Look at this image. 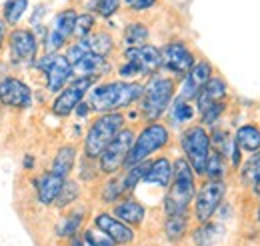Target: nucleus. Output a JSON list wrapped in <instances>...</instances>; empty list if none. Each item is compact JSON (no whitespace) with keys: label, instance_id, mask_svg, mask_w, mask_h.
Here are the masks:
<instances>
[{"label":"nucleus","instance_id":"f257e3e1","mask_svg":"<svg viewBox=\"0 0 260 246\" xmlns=\"http://www.w3.org/2000/svg\"><path fill=\"white\" fill-rule=\"evenodd\" d=\"M144 84L140 82H126V80H114V82H102L90 88L88 94V106L98 114L104 112H120L122 108H128L134 102L140 100Z\"/></svg>","mask_w":260,"mask_h":246},{"label":"nucleus","instance_id":"f03ea898","mask_svg":"<svg viewBox=\"0 0 260 246\" xmlns=\"http://www.w3.org/2000/svg\"><path fill=\"white\" fill-rule=\"evenodd\" d=\"M172 166V182L166 188L168 192L162 200L164 214H188V208L196 194V174L184 158H176Z\"/></svg>","mask_w":260,"mask_h":246},{"label":"nucleus","instance_id":"7ed1b4c3","mask_svg":"<svg viewBox=\"0 0 260 246\" xmlns=\"http://www.w3.org/2000/svg\"><path fill=\"white\" fill-rule=\"evenodd\" d=\"M176 93V82L170 76L152 74L148 76V82L142 88L140 96V114L146 122H158V118L168 110L172 104V98Z\"/></svg>","mask_w":260,"mask_h":246},{"label":"nucleus","instance_id":"20e7f679","mask_svg":"<svg viewBox=\"0 0 260 246\" xmlns=\"http://www.w3.org/2000/svg\"><path fill=\"white\" fill-rule=\"evenodd\" d=\"M124 114L122 112H104L98 114L94 122L88 126L84 136V156L88 160H98L104 148L114 140V136L124 128Z\"/></svg>","mask_w":260,"mask_h":246},{"label":"nucleus","instance_id":"39448f33","mask_svg":"<svg viewBox=\"0 0 260 246\" xmlns=\"http://www.w3.org/2000/svg\"><path fill=\"white\" fill-rule=\"evenodd\" d=\"M168 142H170L168 128L162 122H148L138 132V136H134V142L130 146V152L126 156V162H124V168H130L134 164L148 160L152 154L162 150Z\"/></svg>","mask_w":260,"mask_h":246},{"label":"nucleus","instance_id":"423d86ee","mask_svg":"<svg viewBox=\"0 0 260 246\" xmlns=\"http://www.w3.org/2000/svg\"><path fill=\"white\" fill-rule=\"evenodd\" d=\"M180 146L184 152V160L190 164L196 176H204L206 160L210 154V132L202 124H192L184 128L180 134Z\"/></svg>","mask_w":260,"mask_h":246},{"label":"nucleus","instance_id":"0eeeda50","mask_svg":"<svg viewBox=\"0 0 260 246\" xmlns=\"http://www.w3.org/2000/svg\"><path fill=\"white\" fill-rule=\"evenodd\" d=\"M226 196V182L224 180H206L196 190L192 200V214L198 224L212 220L216 210L220 208Z\"/></svg>","mask_w":260,"mask_h":246},{"label":"nucleus","instance_id":"6e6552de","mask_svg":"<svg viewBox=\"0 0 260 246\" xmlns=\"http://www.w3.org/2000/svg\"><path fill=\"white\" fill-rule=\"evenodd\" d=\"M132 142H134V130L122 128L114 136V140L104 148V152L98 156V170L108 176H114L118 170H122Z\"/></svg>","mask_w":260,"mask_h":246},{"label":"nucleus","instance_id":"1a4fd4ad","mask_svg":"<svg viewBox=\"0 0 260 246\" xmlns=\"http://www.w3.org/2000/svg\"><path fill=\"white\" fill-rule=\"evenodd\" d=\"M96 84V78L90 76H76L72 82H68L56 98L52 100V112L58 118H66L74 112V108L84 100V96L90 93V88Z\"/></svg>","mask_w":260,"mask_h":246},{"label":"nucleus","instance_id":"9d476101","mask_svg":"<svg viewBox=\"0 0 260 246\" xmlns=\"http://www.w3.org/2000/svg\"><path fill=\"white\" fill-rule=\"evenodd\" d=\"M36 66L44 72L46 88L50 93H60L68 84V80L74 76L72 64L68 62L64 54H58V52H46L40 60L36 62Z\"/></svg>","mask_w":260,"mask_h":246},{"label":"nucleus","instance_id":"9b49d317","mask_svg":"<svg viewBox=\"0 0 260 246\" xmlns=\"http://www.w3.org/2000/svg\"><path fill=\"white\" fill-rule=\"evenodd\" d=\"M160 62L162 68L168 70L174 76H186L190 72V68L194 66V52L180 40H172L168 44H164L160 48Z\"/></svg>","mask_w":260,"mask_h":246},{"label":"nucleus","instance_id":"f8f14e48","mask_svg":"<svg viewBox=\"0 0 260 246\" xmlns=\"http://www.w3.org/2000/svg\"><path fill=\"white\" fill-rule=\"evenodd\" d=\"M0 102L8 108L24 110L32 104V90L24 80L16 76H6L0 80Z\"/></svg>","mask_w":260,"mask_h":246},{"label":"nucleus","instance_id":"ddd939ff","mask_svg":"<svg viewBox=\"0 0 260 246\" xmlns=\"http://www.w3.org/2000/svg\"><path fill=\"white\" fill-rule=\"evenodd\" d=\"M94 226L98 230H102L116 246H130L136 240L134 228L124 224L122 220H118L112 212H106V210L98 212L94 216Z\"/></svg>","mask_w":260,"mask_h":246},{"label":"nucleus","instance_id":"4468645a","mask_svg":"<svg viewBox=\"0 0 260 246\" xmlns=\"http://www.w3.org/2000/svg\"><path fill=\"white\" fill-rule=\"evenodd\" d=\"M76 12L72 8L62 10L56 14L54 24L46 36V52H58L62 46H66V42L72 38L74 34V24H76Z\"/></svg>","mask_w":260,"mask_h":246},{"label":"nucleus","instance_id":"2eb2a0df","mask_svg":"<svg viewBox=\"0 0 260 246\" xmlns=\"http://www.w3.org/2000/svg\"><path fill=\"white\" fill-rule=\"evenodd\" d=\"M124 58L136 66L140 76H152L162 68L160 48H156L152 44H144V46H138V48H126Z\"/></svg>","mask_w":260,"mask_h":246},{"label":"nucleus","instance_id":"dca6fc26","mask_svg":"<svg viewBox=\"0 0 260 246\" xmlns=\"http://www.w3.org/2000/svg\"><path fill=\"white\" fill-rule=\"evenodd\" d=\"M8 44L16 62H34L38 58V40L28 28H14L8 34Z\"/></svg>","mask_w":260,"mask_h":246},{"label":"nucleus","instance_id":"f3484780","mask_svg":"<svg viewBox=\"0 0 260 246\" xmlns=\"http://www.w3.org/2000/svg\"><path fill=\"white\" fill-rule=\"evenodd\" d=\"M210 76H212V64L208 60H198L194 62V66L190 68V72L182 78V86H180V96L178 98H182V100H186V102H190V100H194L198 93H200V88L210 80Z\"/></svg>","mask_w":260,"mask_h":246},{"label":"nucleus","instance_id":"a211bd4d","mask_svg":"<svg viewBox=\"0 0 260 246\" xmlns=\"http://www.w3.org/2000/svg\"><path fill=\"white\" fill-rule=\"evenodd\" d=\"M228 96V84L224 78L220 76H210V80L200 88V93L196 96V110L202 112L204 108L212 106V104H218V102H224Z\"/></svg>","mask_w":260,"mask_h":246},{"label":"nucleus","instance_id":"6ab92c4d","mask_svg":"<svg viewBox=\"0 0 260 246\" xmlns=\"http://www.w3.org/2000/svg\"><path fill=\"white\" fill-rule=\"evenodd\" d=\"M66 178H60L58 174L54 172H44L42 176H38L34 180V186H36V200L42 204V206H52L58 198V192L64 184Z\"/></svg>","mask_w":260,"mask_h":246},{"label":"nucleus","instance_id":"aec40b11","mask_svg":"<svg viewBox=\"0 0 260 246\" xmlns=\"http://www.w3.org/2000/svg\"><path fill=\"white\" fill-rule=\"evenodd\" d=\"M112 214L116 216L118 220H122L124 224H128V226L134 228V226H140V224L144 222L146 208H144V204L138 202L136 198L126 196V198H122V200H118V202L114 204Z\"/></svg>","mask_w":260,"mask_h":246},{"label":"nucleus","instance_id":"412c9836","mask_svg":"<svg viewBox=\"0 0 260 246\" xmlns=\"http://www.w3.org/2000/svg\"><path fill=\"white\" fill-rule=\"evenodd\" d=\"M172 172H174V166H172V160L166 158V156H158L156 160L150 162L146 174H144V184H154L160 186V188H168L172 182Z\"/></svg>","mask_w":260,"mask_h":246},{"label":"nucleus","instance_id":"4be33fe9","mask_svg":"<svg viewBox=\"0 0 260 246\" xmlns=\"http://www.w3.org/2000/svg\"><path fill=\"white\" fill-rule=\"evenodd\" d=\"M72 72L76 76H90V78H100L102 74L110 72V62L102 56H96V54H86L78 64L72 66Z\"/></svg>","mask_w":260,"mask_h":246},{"label":"nucleus","instance_id":"5701e85b","mask_svg":"<svg viewBox=\"0 0 260 246\" xmlns=\"http://www.w3.org/2000/svg\"><path fill=\"white\" fill-rule=\"evenodd\" d=\"M234 146L240 152H258L260 150V128L256 124H242L234 134Z\"/></svg>","mask_w":260,"mask_h":246},{"label":"nucleus","instance_id":"b1692460","mask_svg":"<svg viewBox=\"0 0 260 246\" xmlns=\"http://www.w3.org/2000/svg\"><path fill=\"white\" fill-rule=\"evenodd\" d=\"M188 214H170L164 218V224H162V232H164V238L172 244L180 242L186 234H188Z\"/></svg>","mask_w":260,"mask_h":246},{"label":"nucleus","instance_id":"393cba45","mask_svg":"<svg viewBox=\"0 0 260 246\" xmlns=\"http://www.w3.org/2000/svg\"><path fill=\"white\" fill-rule=\"evenodd\" d=\"M74 162H76V146L72 144H66L62 148H58L54 158H52V166H50V172L58 174L60 178H66L72 168H74Z\"/></svg>","mask_w":260,"mask_h":246},{"label":"nucleus","instance_id":"a878e982","mask_svg":"<svg viewBox=\"0 0 260 246\" xmlns=\"http://www.w3.org/2000/svg\"><path fill=\"white\" fill-rule=\"evenodd\" d=\"M222 230L224 228L212 220L202 222L192 230V242L194 246H214L218 242V238L222 236Z\"/></svg>","mask_w":260,"mask_h":246},{"label":"nucleus","instance_id":"bb28decb","mask_svg":"<svg viewBox=\"0 0 260 246\" xmlns=\"http://www.w3.org/2000/svg\"><path fill=\"white\" fill-rule=\"evenodd\" d=\"M260 182V150L252 152L240 166V184L248 188H256Z\"/></svg>","mask_w":260,"mask_h":246},{"label":"nucleus","instance_id":"cd10ccee","mask_svg":"<svg viewBox=\"0 0 260 246\" xmlns=\"http://www.w3.org/2000/svg\"><path fill=\"white\" fill-rule=\"evenodd\" d=\"M88 50L96 56H102V58H108L114 50V40L108 32H96V34H90L88 38H84Z\"/></svg>","mask_w":260,"mask_h":246},{"label":"nucleus","instance_id":"c85d7f7f","mask_svg":"<svg viewBox=\"0 0 260 246\" xmlns=\"http://www.w3.org/2000/svg\"><path fill=\"white\" fill-rule=\"evenodd\" d=\"M226 158L216 150H210L208 160H206V168H204V176L206 180H224L226 176Z\"/></svg>","mask_w":260,"mask_h":246},{"label":"nucleus","instance_id":"c756f323","mask_svg":"<svg viewBox=\"0 0 260 246\" xmlns=\"http://www.w3.org/2000/svg\"><path fill=\"white\" fill-rule=\"evenodd\" d=\"M82 222H84V212L66 214L56 224V236H60V238H72V236H76L78 230H82Z\"/></svg>","mask_w":260,"mask_h":246},{"label":"nucleus","instance_id":"7c9ffc66","mask_svg":"<svg viewBox=\"0 0 260 246\" xmlns=\"http://www.w3.org/2000/svg\"><path fill=\"white\" fill-rule=\"evenodd\" d=\"M148 166H150V162H148V160H144V162H140V164H134V166L126 168L124 176L120 178L122 188H124V194H130L132 190H136V186L144 180V174H146Z\"/></svg>","mask_w":260,"mask_h":246},{"label":"nucleus","instance_id":"2f4dec72","mask_svg":"<svg viewBox=\"0 0 260 246\" xmlns=\"http://www.w3.org/2000/svg\"><path fill=\"white\" fill-rule=\"evenodd\" d=\"M150 36V30L146 24L142 22H130L128 26L124 28V44L128 48H138V46H144L146 40Z\"/></svg>","mask_w":260,"mask_h":246},{"label":"nucleus","instance_id":"473e14b6","mask_svg":"<svg viewBox=\"0 0 260 246\" xmlns=\"http://www.w3.org/2000/svg\"><path fill=\"white\" fill-rule=\"evenodd\" d=\"M170 114H172V120L176 124H186L194 118V106L182 98H176L170 104Z\"/></svg>","mask_w":260,"mask_h":246},{"label":"nucleus","instance_id":"72a5a7b5","mask_svg":"<svg viewBox=\"0 0 260 246\" xmlns=\"http://www.w3.org/2000/svg\"><path fill=\"white\" fill-rule=\"evenodd\" d=\"M26 8H28V0H6V4H4V18L2 20L6 24L14 26L16 22H20L22 14L26 12Z\"/></svg>","mask_w":260,"mask_h":246},{"label":"nucleus","instance_id":"f704fd0d","mask_svg":"<svg viewBox=\"0 0 260 246\" xmlns=\"http://www.w3.org/2000/svg\"><path fill=\"white\" fill-rule=\"evenodd\" d=\"M78 196H80V186H78V182H74V180H64V184L60 188L58 198H56L54 204H56L58 208H66V206H70L72 202H76Z\"/></svg>","mask_w":260,"mask_h":246},{"label":"nucleus","instance_id":"c9c22d12","mask_svg":"<svg viewBox=\"0 0 260 246\" xmlns=\"http://www.w3.org/2000/svg\"><path fill=\"white\" fill-rule=\"evenodd\" d=\"M94 24H96V20H94V14H90V12H84V14H78L76 16V24H74V38L76 40H84V38H88L92 30H94Z\"/></svg>","mask_w":260,"mask_h":246},{"label":"nucleus","instance_id":"e433bc0d","mask_svg":"<svg viewBox=\"0 0 260 246\" xmlns=\"http://www.w3.org/2000/svg\"><path fill=\"white\" fill-rule=\"evenodd\" d=\"M82 240L86 246H116L102 230H98L96 226H90V228H84L82 232Z\"/></svg>","mask_w":260,"mask_h":246},{"label":"nucleus","instance_id":"4c0bfd02","mask_svg":"<svg viewBox=\"0 0 260 246\" xmlns=\"http://www.w3.org/2000/svg\"><path fill=\"white\" fill-rule=\"evenodd\" d=\"M122 194H124V188H122V182L118 178L108 180L102 188V200L108 204H116L122 198Z\"/></svg>","mask_w":260,"mask_h":246},{"label":"nucleus","instance_id":"58836bf2","mask_svg":"<svg viewBox=\"0 0 260 246\" xmlns=\"http://www.w3.org/2000/svg\"><path fill=\"white\" fill-rule=\"evenodd\" d=\"M224 108H226V102H218V104H212V106L204 108V110L200 112V124H202L204 128H206V126L216 124L218 120H220V116H222Z\"/></svg>","mask_w":260,"mask_h":246},{"label":"nucleus","instance_id":"ea45409f","mask_svg":"<svg viewBox=\"0 0 260 246\" xmlns=\"http://www.w3.org/2000/svg\"><path fill=\"white\" fill-rule=\"evenodd\" d=\"M86 54H90L86 42H84V40H76V42H72V44L68 46V52H66L64 56L68 58V62L74 66V64H78V62L82 60Z\"/></svg>","mask_w":260,"mask_h":246},{"label":"nucleus","instance_id":"a19ab883","mask_svg":"<svg viewBox=\"0 0 260 246\" xmlns=\"http://www.w3.org/2000/svg\"><path fill=\"white\" fill-rule=\"evenodd\" d=\"M118 6H120V0H92V8L104 18H110L118 10Z\"/></svg>","mask_w":260,"mask_h":246},{"label":"nucleus","instance_id":"79ce46f5","mask_svg":"<svg viewBox=\"0 0 260 246\" xmlns=\"http://www.w3.org/2000/svg\"><path fill=\"white\" fill-rule=\"evenodd\" d=\"M118 76L122 78V80H126V82H132V78H138L140 74H138V70H136V66L132 64V62H124L120 68H118Z\"/></svg>","mask_w":260,"mask_h":246},{"label":"nucleus","instance_id":"37998d69","mask_svg":"<svg viewBox=\"0 0 260 246\" xmlns=\"http://www.w3.org/2000/svg\"><path fill=\"white\" fill-rule=\"evenodd\" d=\"M154 2H156V0H134V2L130 4V8H132V10H136V12H142V10L152 8V6H154Z\"/></svg>","mask_w":260,"mask_h":246},{"label":"nucleus","instance_id":"c03bdc74","mask_svg":"<svg viewBox=\"0 0 260 246\" xmlns=\"http://www.w3.org/2000/svg\"><path fill=\"white\" fill-rule=\"evenodd\" d=\"M74 112H76V116H78V118H86V116H88L92 110H90L88 102H86V100H82V102H80V104L74 108Z\"/></svg>","mask_w":260,"mask_h":246},{"label":"nucleus","instance_id":"a18cd8bd","mask_svg":"<svg viewBox=\"0 0 260 246\" xmlns=\"http://www.w3.org/2000/svg\"><path fill=\"white\" fill-rule=\"evenodd\" d=\"M4 40H6V22L0 18V50L4 46Z\"/></svg>","mask_w":260,"mask_h":246},{"label":"nucleus","instance_id":"49530a36","mask_svg":"<svg viewBox=\"0 0 260 246\" xmlns=\"http://www.w3.org/2000/svg\"><path fill=\"white\" fill-rule=\"evenodd\" d=\"M68 246H86L84 244V240H82V236H72V238H68Z\"/></svg>","mask_w":260,"mask_h":246},{"label":"nucleus","instance_id":"de8ad7c7","mask_svg":"<svg viewBox=\"0 0 260 246\" xmlns=\"http://www.w3.org/2000/svg\"><path fill=\"white\" fill-rule=\"evenodd\" d=\"M32 164H34L32 156H26V166H24V168H28V170H30V168H32Z\"/></svg>","mask_w":260,"mask_h":246},{"label":"nucleus","instance_id":"09e8293b","mask_svg":"<svg viewBox=\"0 0 260 246\" xmlns=\"http://www.w3.org/2000/svg\"><path fill=\"white\" fill-rule=\"evenodd\" d=\"M252 192H254V194H256V196H258V198H260V182H258V186H256V188L252 190Z\"/></svg>","mask_w":260,"mask_h":246},{"label":"nucleus","instance_id":"8fccbe9b","mask_svg":"<svg viewBox=\"0 0 260 246\" xmlns=\"http://www.w3.org/2000/svg\"><path fill=\"white\" fill-rule=\"evenodd\" d=\"M256 220H258V224H260V206H258V210H256Z\"/></svg>","mask_w":260,"mask_h":246},{"label":"nucleus","instance_id":"3c124183","mask_svg":"<svg viewBox=\"0 0 260 246\" xmlns=\"http://www.w3.org/2000/svg\"><path fill=\"white\" fill-rule=\"evenodd\" d=\"M124 2H128V4H132V2H134V0H124Z\"/></svg>","mask_w":260,"mask_h":246}]
</instances>
